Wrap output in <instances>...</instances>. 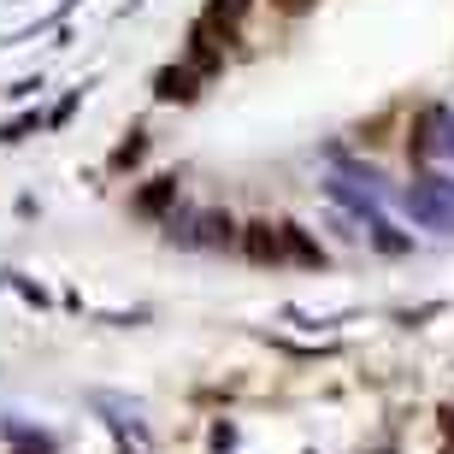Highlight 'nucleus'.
<instances>
[{
  "label": "nucleus",
  "mask_w": 454,
  "mask_h": 454,
  "mask_svg": "<svg viewBox=\"0 0 454 454\" xmlns=\"http://www.w3.org/2000/svg\"><path fill=\"white\" fill-rule=\"evenodd\" d=\"M242 248H248V260H260V266H278L284 260V224H271V219H254L248 231H242Z\"/></svg>",
  "instance_id": "2"
},
{
  "label": "nucleus",
  "mask_w": 454,
  "mask_h": 454,
  "mask_svg": "<svg viewBox=\"0 0 454 454\" xmlns=\"http://www.w3.org/2000/svg\"><path fill=\"white\" fill-rule=\"evenodd\" d=\"M242 12H248V0H213V12H207V30H231Z\"/></svg>",
  "instance_id": "6"
},
{
  "label": "nucleus",
  "mask_w": 454,
  "mask_h": 454,
  "mask_svg": "<svg viewBox=\"0 0 454 454\" xmlns=\"http://www.w3.org/2000/svg\"><path fill=\"white\" fill-rule=\"evenodd\" d=\"M402 207L425 224V231L454 236V184H449V177H419V184H407Z\"/></svg>",
  "instance_id": "1"
},
{
  "label": "nucleus",
  "mask_w": 454,
  "mask_h": 454,
  "mask_svg": "<svg viewBox=\"0 0 454 454\" xmlns=\"http://www.w3.org/2000/svg\"><path fill=\"white\" fill-rule=\"evenodd\" d=\"M195 83H201L195 66H166L153 77V95H160V101H195Z\"/></svg>",
  "instance_id": "3"
},
{
  "label": "nucleus",
  "mask_w": 454,
  "mask_h": 454,
  "mask_svg": "<svg viewBox=\"0 0 454 454\" xmlns=\"http://www.w3.org/2000/svg\"><path fill=\"white\" fill-rule=\"evenodd\" d=\"M184 242L219 248V242H231V219H224V213H201V219H195V231H184Z\"/></svg>",
  "instance_id": "4"
},
{
  "label": "nucleus",
  "mask_w": 454,
  "mask_h": 454,
  "mask_svg": "<svg viewBox=\"0 0 454 454\" xmlns=\"http://www.w3.org/2000/svg\"><path fill=\"white\" fill-rule=\"evenodd\" d=\"M12 454H53V449H30V442H24V449H12Z\"/></svg>",
  "instance_id": "8"
},
{
  "label": "nucleus",
  "mask_w": 454,
  "mask_h": 454,
  "mask_svg": "<svg viewBox=\"0 0 454 454\" xmlns=\"http://www.w3.org/2000/svg\"><path fill=\"white\" fill-rule=\"evenodd\" d=\"M171 195H177V177H153V184L142 189V195H136V213H160V207H166Z\"/></svg>",
  "instance_id": "5"
},
{
  "label": "nucleus",
  "mask_w": 454,
  "mask_h": 454,
  "mask_svg": "<svg viewBox=\"0 0 454 454\" xmlns=\"http://www.w3.org/2000/svg\"><path fill=\"white\" fill-rule=\"evenodd\" d=\"M278 12H289V18H301V12H313V0H271Z\"/></svg>",
  "instance_id": "7"
}]
</instances>
